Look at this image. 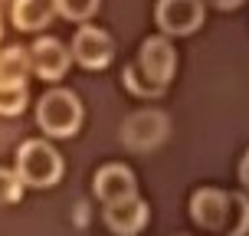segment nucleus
<instances>
[{"label":"nucleus","mask_w":249,"mask_h":236,"mask_svg":"<svg viewBox=\"0 0 249 236\" xmlns=\"http://www.w3.org/2000/svg\"><path fill=\"white\" fill-rule=\"evenodd\" d=\"M36 125L50 138H72L82 125V102L69 89H50L36 105Z\"/></svg>","instance_id":"f03ea898"},{"label":"nucleus","mask_w":249,"mask_h":236,"mask_svg":"<svg viewBox=\"0 0 249 236\" xmlns=\"http://www.w3.org/2000/svg\"><path fill=\"white\" fill-rule=\"evenodd\" d=\"M92 190H95V197L102 203H115V200H124V197H131V194H138V181L131 174V167H124V164H105L95 174Z\"/></svg>","instance_id":"1a4fd4ad"},{"label":"nucleus","mask_w":249,"mask_h":236,"mask_svg":"<svg viewBox=\"0 0 249 236\" xmlns=\"http://www.w3.org/2000/svg\"><path fill=\"white\" fill-rule=\"evenodd\" d=\"M23 194V184H20V177L17 171L10 167H0V203H17Z\"/></svg>","instance_id":"f3484780"},{"label":"nucleus","mask_w":249,"mask_h":236,"mask_svg":"<svg viewBox=\"0 0 249 236\" xmlns=\"http://www.w3.org/2000/svg\"><path fill=\"white\" fill-rule=\"evenodd\" d=\"M10 17H13V26H17V30L33 33V30H43V26L53 23L56 3H53V0H13Z\"/></svg>","instance_id":"9b49d317"},{"label":"nucleus","mask_w":249,"mask_h":236,"mask_svg":"<svg viewBox=\"0 0 249 236\" xmlns=\"http://www.w3.org/2000/svg\"><path fill=\"white\" fill-rule=\"evenodd\" d=\"M30 102L26 86H0V115H20Z\"/></svg>","instance_id":"dca6fc26"},{"label":"nucleus","mask_w":249,"mask_h":236,"mask_svg":"<svg viewBox=\"0 0 249 236\" xmlns=\"http://www.w3.org/2000/svg\"><path fill=\"white\" fill-rule=\"evenodd\" d=\"M180 236H184V233H180Z\"/></svg>","instance_id":"aec40b11"},{"label":"nucleus","mask_w":249,"mask_h":236,"mask_svg":"<svg viewBox=\"0 0 249 236\" xmlns=\"http://www.w3.org/2000/svg\"><path fill=\"white\" fill-rule=\"evenodd\" d=\"M115 56L112 36L99 30V26H79V33L72 39V59L86 69H105Z\"/></svg>","instance_id":"423d86ee"},{"label":"nucleus","mask_w":249,"mask_h":236,"mask_svg":"<svg viewBox=\"0 0 249 236\" xmlns=\"http://www.w3.org/2000/svg\"><path fill=\"white\" fill-rule=\"evenodd\" d=\"M102 220H105V226H108L115 236H135L148 223V203L138 197V194H131V197H124V200L105 203Z\"/></svg>","instance_id":"0eeeda50"},{"label":"nucleus","mask_w":249,"mask_h":236,"mask_svg":"<svg viewBox=\"0 0 249 236\" xmlns=\"http://www.w3.org/2000/svg\"><path fill=\"white\" fill-rule=\"evenodd\" d=\"M56 3V13L66 17V20H75V23H86L92 13L99 10L102 0H53Z\"/></svg>","instance_id":"2eb2a0df"},{"label":"nucleus","mask_w":249,"mask_h":236,"mask_svg":"<svg viewBox=\"0 0 249 236\" xmlns=\"http://www.w3.org/2000/svg\"><path fill=\"white\" fill-rule=\"evenodd\" d=\"M164 138H167V118L161 112H154V109L135 112L122 125V141L131 151H151V148H158Z\"/></svg>","instance_id":"20e7f679"},{"label":"nucleus","mask_w":249,"mask_h":236,"mask_svg":"<svg viewBox=\"0 0 249 236\" xmlns=\"http://www.w3.org/2000/svg\"><path fill=\"white\" fill-rule=\"evenodd\" d=\"M0 33H3V30H0Z\"/></svg>","instance_id":"6ab92c4d"},{"label":"nucleus","mask_w":249,"mask_h":236,"mask_svg":"<svg viewBox=\"0 0 249 236\" xmlns=\"http://www.w3.org/2000/svg\"><path fill=\"white\" fill-rule=\"evenodd\" d=\"M239 184L246 187V194H249V151L243 154V161H239Z\"/></svg>","instance_id":"a211bd4d"},{"label":"nucleus","mask_w":249,"mask_h":236,"mask_svg":"<svg viewBox=\"0 0 249 236\" xmlns=\"http://www.w3.org/2000/svg\"><path fill=\"white\" fill-rule=\"evenodd\" d=\"M124 89H128L131 95H138V99H161L167 86H158V82H151V79L141 73L138 66H128V69H124Z\"/></svg>","instance_id":"4468645a"},{"label":"nucleus","mask_w":249,"mask_h":236,"mask_svg":"<svg viewBox=\"0 0 249 236\" xmlns=\"http://www.w3.org/2000/svg\"><path fill=\"white\" fill-rule=\"evenodd\" d=\"M154 20L164 36H190L203 26L207 7H203V0H158Z\"/></svg>","instance_id":"7ed1b4c3"},{"label":"nucleus","mask_w":249,"mask_h":236,"mask_svg":"<svg viewBox=\"0 0 249 236\" xmlns=\"http://www.w3.org/2000/svg\"><path fill=\"white\" fill-rule=\"evenodd\" d=\"M33 73L30 66V50L10 46L0 53V86H26V75Z\"/></svg>","instance_id":"ddd939ff"},{"label":"nucleus","mask_w":249,"mask_h":236,"mask_svg":"<svg viewBox=\"0 0 249 236\" xmlns=\"http://www.w3.org/2000/svg\"><path fill=\"white\" fill-rule=\"evenodd\" d=\"M69 59H72V53L62 46L56 36H39L33 46H30V66H33V73L39 79H46V82H56L66 75L69 69Z\"/></svg>","instance_id":"6e6552de"},{"label":"nucleus","mask_w":249,"mask_h":236,"mask_svg":"<svg viewBox=\"0 0 249 236\" xmlns=\"http://www.w3.org/2000/svg\"><path fill=\"white\" fill-rule=\"evenodd\" d=\"M13 171H17V177H20L23 187L43 190V187H53L62 177V158L50 141L33 138V141H23V145H20Z\"/></svg>","instance_id":"f257e3e1"},{"label":"nucleus","mask_w":249,"mask_h":236,"mask_svg":"<svg viewBox=\"0 0 249 236\" xmlns=\"http://www.w3.org/2000/svg\"><path fill=\"white\" fill-rule=\"evenodd\" d=\"M220 233H226V236H246L249 233V197H246V190L226 194V210H223Z\"/></svg>","instance_id":"f8f14e48"},{"label":"nucleus","mask_w":249,"mask_h":236,"mask_svg":"<svg viewBox=\"0 0 249 236\" xmlns=\"http://www.w3.org/2000/svg\"><path fill=\"white\" fill-rule=\"evenodd\" d=\"M223 210H226V194L216 190V187H200L197 194L190 197V217H194V223L210 230V233H220Z\"/></svg>","instance_id":"9d476101"},{"label":"nucleus","mask_w":249,"mask_h":236,"mask_svg":"<svg viewBox=\"0 0 249 236\" xmlns=\"http://www.w3.org/2000/svg\"><path fill=\"white\" fill-rule=\"evenodd\" d=\"M138 69L148 75L151 82L158 86H167L174 79L177 69V53L171 46V36H148L141 43V59H138Z\"/></svg>","instance_id":"39448f33"}]
</instances>
